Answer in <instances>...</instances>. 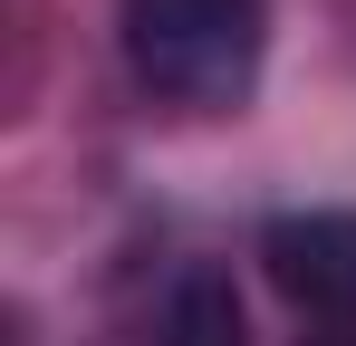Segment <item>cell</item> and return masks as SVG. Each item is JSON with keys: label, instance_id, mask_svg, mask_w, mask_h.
I'll list each match as a JSON object with an SVG mask.
<instances>
[{"label": "cell", "instance_id": "obj_2", "mask_svg": "<svg viewBox=\"0 0 356 346\" xmlns=\"http://www.w3.org/2000/svg\"><path fill=\"white\" fill-rule=\"evenodd\" d=\"M260 270L308 327L356 337V212H280L260 231Z\"/></svg>", "mask_w": 356, "mask_h": 346}, {"label": "cell", "instance_id": "obj_3", "mask_svg": "<svg viewBox=\"0 0 356 346\" xmlns=\"http://www.w3.org/2000/svg\"><path fill=\"white\" fill-rule=\"evenodd\" d=\"M164 346H241V298H232V270L193 260L174 279V308H164Z\"/></svg>", "mask_w": 356, "mask_h": 346}, {"label": "cell", "instance_id": "obj_1", "mask_svg": "<svg viewBox=\"0 0 356 346\" xmlns=\"http://www.w3.org/2000/svg\"><path fill=\"white\" fill-rule=\"evenodd\" d=\"M116 39L135 87H154L164 106L222 115L260 87L270 10L260 0H116Z\"/></svg>", "mask_w": 356, "mask_h": 346}, {"label": "cell", "instance_id": "obj_4", "mask_svg": "<svg viewBox=\"0 0 356 346\" xmlns=\"http://www.w3.org/2000/svg\"><path fill=\"white\" fill-rule=\"evenodd\" d=\"M308 346H356V337H337V327H308Z\"/></svg>", "mask_w": 356, "mask_h": 346}]
</instances>
